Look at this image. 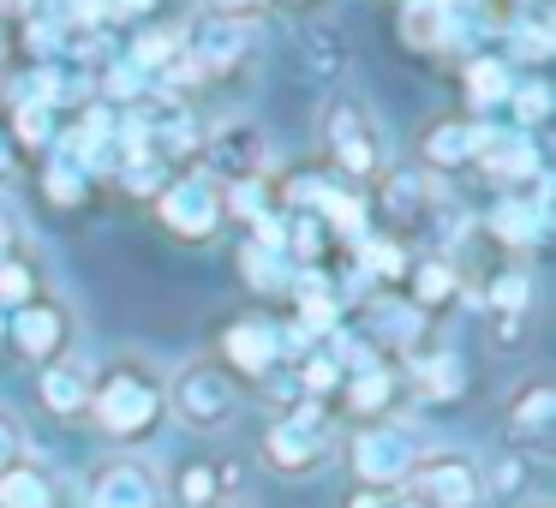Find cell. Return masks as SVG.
<instances>
[{
	"instance_id": "obj_20",
	"label": "cell",
	"mask_w": 556,
	"mask_h": 508,
	"mask_svg": "<svg viewBox=\"0 0 556 508\" xmlns=\"http://www.w3.org/2000/svg\"><path fill=\"white\" fill-rule=\"evenodd\" d=\"M431 204H437V186H431V174H425V168H389L383 174V198H377V209H383L389 228L419 221Z\"/></svg>"
},
{
	"instance_id": "obj_8",
	"label": "cell",
	"mask_w": 556,
	"mask_h": 508,
	"mask_svg": "<svg viewBox=\"0 0 556 508\" xmlns=\"http://www.w3.org/2000/svg\"><path fill=\"white\" fill-rule=\"evenodd\" d=\"M472 162H479L503 192H520V186L544 180V156H539V144H532V132H520V126L472 120Z\"/></svg>"
},
{
	"instance_id": "obj_24",
	"label": "cell",
	"mask_w": 556,
	"mask_h": 508,
	"mask_svg": "<svg viewBox=\"0 0 556 508\" xmlns=\"http://www.w3.org/2000/svg\"><path fill=\"white\" fill-rule=\"evenodd\" d=\"M407 276H413V312H431V305H448L460 293V264L448 252H437V257H425V264H407Z\"/></svg>"
},
{
	"instance_id": "obj_12",
	"label": "cell",
	"mask_w": 556,
	"mask_h": 508,
	"mask_svg": "<svg viewBox=\"0 0 556 508\" xmlns=\"http://www.w3.org/2000/svg\"><path fill=\"white\" fill-rule=\"evenodd\" d=\"M7 341H13L30 365H49V359H61V353H73V317H66L61 300H25L18 317L7 323Z\"/></svg>"
},
{
	"instance_id": "obj_18",
	"label": "cell",
	"mask_w": 556,
	"mask_h": 508,
	"mask_svg": "<svg viewBox=\"0 0 556 508\" xmlns=\"http://www.w3.org/2000/svg\"><path fill=\"white\" fill-rule=\"evenodd\" d=\"M556 431V389L544 383V377H532V383H520V395L508 401V436H515L520 448H544Z\"/></svg>"
},
{
	"instance_id": "obj_28",
	"label": "cell",
	"mask_w": 556,
	"mask_h": 508,
	"mask_svg": "<svg viewBox=\"0 0 556 508\" xmlns=\"http://www.w3.org/2000/svg\"><path fill=\"white\" fill-rule=\"evenodd\" d=\"M460 85H467V97L479 102V109H496V102H508V61L503 54H472L467 66H460Z\"/></svg>"
},
{
	"instance_id": "obj_41",
	"label": "cell",
	"mask_w": 556,
	"mask_h": 508,
	"mask_svg": "<svg viewBox=\"0 0 556 508\" xmlns=\"http://www.w3.org/2000/svg\"><path fill=\"white\" fill-rule=\"evenodd\" d=\"M383 508H419V503H407V496H389V503Z\"/></svg>"
},
{
	"instance_id": "obj_40",
	"label": "cell",
	"mask_w": 556,
	"mask_h": 508,
	"mask_svg": "<svg viewBox=\"0 0 556 508\" xmlns=\"http://www.w3.org/2000/svg\"><path fill=\"white\" fill-rule=\"evenodd\" d=\"M389 503V496H377V491H353L348 496V508H383Z\"/></svg>"
},
{
	"instance_id": "obj_27",
	"label": "cell",
	"mask_w": 556,
	"mask_h": 508,
	"mask_svg": "<svg viewBox=\"0 0 556 508\" xmlns=\"http://www.w3.org/2000/svg\"><path fill=\"white\" fill-rule=\"evenodd\" d=\"M126 61H132L138 73L150 78V85H156V78L168 73L174 61H180V30H174V25H144V30L132 37V49H126Z\"/></svg>"
},
{
	"instance_id": "obj_39",
	"label": "cell",
	"mask_w": 556,
	"mask_h": 508,
	"mask_svg": "<svg viewBox=\"0 0 556 508\" xmlns=\"http://www.w3.org/2000/svg\"><path fill=\"white\" fill-rule=\"evenodd\" d=\"M0 13H7V18H30V13H37V0H0Z\"/></svg>"
},
{
	"instance_id": "obj_45",
	"label": "cell",
	"mask_w": 556,
	"mask_h": 508,
	"mask_svg": "<svg viewBox=\"0 0 556 508\" xmlns=\"http://www.w3.org/2000/svg\"><path fill=\"white\" fill-rule=\"evenodd\" d=\"M293 7H305V0H293Z\"/></svg>"
},
{
	"instance_id": "obj_32",
	"label": "cell",
	"mask_w": 556,
	"mask_h": 508,
	"mask_svg": "<svg viewBox=\"0 0 556 508\" xmlns=\"http://www.w3.org/2000/svg\"><path fill=\"white\" fill-rule=\"evenodd\" d=\"M551 114V90L539 85V78H527V85L508 90V126H520V132H532V126Z\"/></svg>"
},
{
	"instance_id": "obj_15",
	"label": "cell",
	"mask_w": 556,
	"mask_h": 508,
	"mask_svg": "<svg viewBox=\"0 0 556 508\" xmlns=\"http://www.w3.org/2000/svg\"><path fill=\"white\" fill-rule=\"evenodd\" d=\"M222 371L240 383V377H269L281 365V353H276V329L269 323H257V317H240V323H228L222 329Z\"/></svg>"
},
{
	"instance_id": "obj_44",
	"label": "cell",
	"mask_w": 556,
	"mask_h": 508,
	"mask_svg": "<svg viewBox=\"0 0 556 508\" xmlns=\"http://www.w3.org/2000/svg\"><path fill=\"white\" fill-rule=\"evenodd\" d=\"M210 508H240V503H210Z\"/></svg>"
},
{
	"instance_id": "obj_14",
	"label": "cell",
	"mask_w": 556,
	"mask_h": 508,
	"mask_svg": "<svg viewBox=\"0 0 556 508\" xmlns=\"http://www.w3.org/2000/svg\"><path fill=\"white\" fill-rule=\"evenodd\" d=\"M544 221H551V204H544V180H532L527 192H503L484 216V228L496 233V245L508 252H527V245L544 240Z\"/></svg>"
},
{
	"instance_id": "obj_2",
	"label": "cell",
	"mask_w": 556,
	"mask_h": 508,
	"mask_svg": "<svg viewBox=\"0 0 556 508\" xmlns=\"http://www.w3.org/2000/svg\"><path fill=\"white\" fill-rule=\"evenodd\" d=\"M329 455H336V419L324 412V401H300V407H288V412L269 419V431H264L269 472L305 479V472H317Z\"/></svg>"
},
{
	"instance_id": "obj_5",
	"label": "cell",
	"mask_w": 556,
	"mask_h": 508,
	"mask_svg": "<svg viewBox=\"0 0 556 508\" xmlns=\"http://www.w3.org/2000/svg\"><path fill=\"white\" fill-rule=\"evenodd\" d=\"M401 496L419 508H484V467L467 448H419Z\"/></svg>"
},
{
	"instance_id": "obj_23",
	"label": "cell",
	"mask_w": 556,
	"mask_h": 508,
	"mask_svg": "<svg viewBox=\"0 0 556 508\" xmlns=\"http://www.w3.org/2000/svg\"><path fill=\"white\" fill-rule=\"evenodd\" d=\"M407 371H413V395L425 401H455L467 389V371H460L455 353H407Z\"/></svg>"
},
{
	"instance_id": "obj_38",
	"label": "cell",
	"mask_w": 556,
	"mask_h": 508,
	"mask_svg": "<svg viewBox=\"0 0 556 508\" xmlns=\"http://www.w3.org/2000/svg\"><path fill=\"white\" fill-rule=\"evenodd\" d=\"M18 174V144H13V132H7V120H0V186Z\"/></svg>"
},
{
	"instance_id": "obj_9",
	"label": "cell",
	"mask_w": 556,
	"mask_h": 508,
	"mask_svg": "<svg viewBox=\"0 0 556 508\" xmlns=\"http://www.w3.org/2000/svg\"><path fill=\"white\" fill-rule=\"evenodd\" d=\"M156 221L180 240H210L222 228V186L210 174H192V180H168L156 192Z\"/></svg>"
},
{
	"instance_id": "obj_30",
	"label": "cell",
	"mask_w": 556,
	"mask_h": 508,
	"mask_svg": "<svg viewBox=\"0 0 556 508\" xmlns=\"http://www.w3.org/2000/svg\"><path fill=\"white\" fill-rule=\"evenodd\" d=\"M42 192L54 198V204H85L90 192V174L78 168L66 150H49V162H42Z\"/></svg>"
},
{
	"instance_id": "obj_29",
	"label": "cell",
	"mask_w": 556,
	"mask_h": 508,
	"mask_svg": "<svg viewBox=\"0 0 556 508\" xmlns=\"http://www.w3.org/2000/svg\"><path fill=\"white\" fill-rule=\"evenodd\" d=\"M0 120H7V132H13V144L18 150H42V156H49L54 150V114L49 109H37V102H13V109L0 114Z\"/></svg>"
},
{
	"instance_id": "obj_1",
	"label": "cell",
	"mask_w": 556,
	"mask_h": 508,
	"mask_svg": "<svg viewBox=\"0 0 556 508\" xmlns=\"http://www.w3.org/2000/svg\"><path fill=\"white\" fill-rule=\"evenodd\" d=\"M85 412L97 419L102 436H114V443L132 448L168 419V389H162V377L150 371L144 359H121L90 383V407Z\"/></svg>"
},
{
	"instance_id": "obj_33",
	"label": "cell",
	"mask_w": 556,
	"mask_h": 508,
	"mask_svg": "<svg viewBox=\"0 0 556 508\" xmlns=\"http://www.w3.org/2000/svg\"><path fill=\"white\" fill-rule=\"evenodd\" d=\"M25 300H37V281H30V264L13 252L0 264V305H25Z\"/></svg>"
},
{
	"instance_id": "obj_31",
	"label": "cell",
	"mask_w": 556,
	"mask_h": 508,
	"mask_svg": "<svg viewBox=\"0 0 556 508\" xmlns=\"http://www.w3.org/2000/svg\"><path fill=\"white\" fill-rule=\"evenodd\" d=\"M484 305H491L496 317H520L532 305V276L527 269H496V276L484 281Z\"/></svg>"
},
{
	"instance_id": "obj_19",
	"label": "cell",
	"mask_w": 556,
	"mask_h": 508,
	"mask_svg": "<svg viewBox=\"0 0 556 508\" xmlns=\"http://www.w3.org/2000/svg\"><path fill=\"white\" fill-rule=\"evenodd\" d=\"M0 508H73V503H66V484L25 455L18 467L0 472Z\"/></svg>"
},
{
	"instance_id": "obj_6",
	"label": "cell",
	"mask_w": 556,
	"mask_h": 508,
	"mask_svg": "<svg viewBox=\"0 0 556 508\" xmlns=\"http://www.w3.org/2000/svg\"><path fill=\"white\" fill-rule=\"evenodd\" d=\"M419 431H413L407 419H365L359 431L348 436V467L353 479H359V491H401V479H407L413 455H419Z\"/></svg>"
},
{
	"instance_id": "obj_37",
	"label": "cell",
	"mask_w": 556,
	"mask_h": 508,
	"mask_svg": "<svg viewBox=\"0 0 556 508\" xmlns=\"http://www.w3.org/2000/svg\"><path fill=\"white\" fill-rule=\"evenodd\" d=\"M18 252V221H13V209H7V198H0V264Z\"/></svg>"
},
{
	"instance_id": "obj_22",
	"label": "cell",
	"mask_w": 556,
	"mask_h": 508,
	"mask_svg": "<svg viewBox=\"0 0 556 508\" xmlns=\"http://www.w3.org/2000/svg\"><path fill=\"white\" fill-rule=\"evenodd\" d=\"M359 341H389V347H407L419 341V312L407 300H389V293H365V335Z\"/></svg>"
},
{
	"instance_id": "obj_3",
	"label": "cell",
	"mask_w": 556,
	"mask_h": 508,
	"mask_svg": "<svg viewBox=\"0 0 556 508\" xmlns=\"http://www.w3.org/2000/svg\"><path fill=\"white\" fill-rule=\"evenodd\" d=\"M317 138H324V150L336 156V168L348 174V180H371V174L389 168L383 126H377V114L365 109V102H353V97H329L324 102Z\"/></svg>"
},
{
	"instance_id": "obj_11",
	"label": "cell",
	"mask_w": 556,
	"mask_h": 508,
	"mask_svg": "<svg viewBox=\"0 0 556 508\" xmlns=\"http://www.w3.org/2000/svg\"><path fill=\"white\" fill-rule=\"evenodd\" d=\"M252 42H257L252 18H210V13H204L192 30H180V54L198 66V78L233 73V66L252 54Z\"/></svg>"
},
{
	"instance_id": "obj_16",
	"label": "cell",
	"mask_w": 556,
	"mask_h": 508,
	"mask_svg": "<svg viewBox=\"0 0 556 508\" xmlns=\"http://www.w3.org/2000/svg\"><path fill=\"white\" fill-rule=\"evenodd\" d=\"M288 293H293V312H300L293 323H300L312 341H324V335H336V329H341V305H348V300H341V281L336 276H324V269H300Z\"/></svg>"
},
{
	"instance_id": "obj_13",
	"label": "cell",
	"mask_w": 556,
	"mask_h": 508,
	"mask_svg": "<svg viewBox=\"0 0 556 508\" xmlns=\"http://www.w3.org/2000/svg\"><path fill=\"white\" fill-rule=\"evenodd\" d=\"M198 156L216 168V186H252V180H264V168H269L264 132H257V126H245V120H233V126H222L216 138H204V144H198Z\"/></svg>"
},
{
	"instance_id": "obj_42",
	"label": "cell",
	"mask_w": 556,
	"mask_h": 508,
	"mask_svg": "<svg viewBox=\"0 0 556 508\" xmlns=\"http://www.w3.org/2000/svg\"><path fill=\"white\" fill-rule=\"evenodd\" d=\"M0 347H7V317H0Z\"/></svg>"
},
{
	"instance_id": "obj_26",
	"label": "cell",
	"mask_w": 556,
	"mask_h": 508,
	"mask_svg": "<svg viewBox=\"0 0 556 508\" xmlns=\"http://www.w3.org/2000/svg\"><path fill=\"white\" fill-rule=\"evenodd\" d=\"M341 395H348V407L359 412V419H389V407H395L401 383H395V371H383V365H371V371L348 377V383H341Z\"/></svg>"
},
{
	"instance_id": "obj_4",
	"label": "cell",
	"mask_w": 556,
	"mask_h": 508,
	"mask_svg": "<svg viewBox=\"0 0 556 508\" xmlns=\"http://www.w3.org/2000/svg\"><path fill=\"white\" fill-rule=\"evenodd\" d=\"M162 389H168V412L186 424V431H198V436L228 431L233 412H240V383H233V377L222 371L216 359L180 365V371H174Z\"/></svg>"
},
{
	"instance_id": "obj_21",
	"label": "cell",
	"mask_w": 556,
	"mask_h": 508,
	"mask_svg": "<svg viewBox=\"0 0 556 508\" xmlns=\"http://www.w3.org/2000/svg\"><path fill=\"white\" fill-rule=\"evenodd\" d=\"M472 162V120L448 114V120H431L419 132V168L425 174H455Z\"/></svg>"
},
{
	"instance_id": "obj_10",
	"label": "cell",
	"mask_w": 556,
	"mask_h": 508,
	"mask_svg": "<svg viewBox=\"0 0 556 508\" xmlns=\"http://www.w3.org/2000/svg\"><path fill=\"white\" fill-rule=\"evenodd\" d=\"M484 496H496L508 508H551V455L508 443L496 455V467H484Z\"/></svg>"
},
{
	"instance_id": "obj_25",
	"label": "cell",
	"mask_w": 556,
	"mask_h": 508,
	"mask_svg": "<svg viewBox=\"0 0 556 508\" xmlns=\"http://www.w3.org/2000/svg\"><path fill=\"white\" fill-rule=\"evenodd\" d=\"M240 276L252 281V293H288L300 269H293V264H288V252H276V245L245 240V245H240Z\"/></svg>"
},
{
	"instance_id": "obj_36",
	"label": "cell",
	"mask_w": 556,
	"mask_h": 508,
	"mask_svg": "<svg viewBox=\"0 0 556 508\" xmlns=\"http://www.w3.org/2000/svg\"><path fill=\"white\" fill-rule=\"evenodd\" d=\"M156 0H102V25H121V18H144Z\"/></svg>"
},
{
	"instance_id": "obj_34",
	"label": "cell",
	"mask_w": 556,
	"mask_h": 508,
	"mask_svg": "<svg viewBox=\"0 0 556 508\" xmlns=\"http://www.w3.org/2000/svg\"><path fill=\"white\" fill-rule=\"evenodd\" d=\"M18 460H25V424H18L13 412L0 407V472L18 467Z\"/></svg>"
},
{
	"instance_id": "obj_43",
	"label": "cell",
	"mask_w": 556,
	"mask_h": 508,
	"mask_svg": "<svg viewBox=\"0 0 556 508\" xmlns=\"http://www.w3.org/2000/svg\"><path fill=\"white\" fill-rule=\"evenodd\" d=\"M0 66H7V37H0Z\"/></svg>"
},
{
	"instance_id": "obj_35",
	"label": "cell",
	"mask_w": 556,
	"mask_h": 508,
	"mask_svg": "<svg viewBox=\"0 0 556 508\" xmlns=\"http://www.w3.org/2000/svg\"><path fill=\"white\" fill-rule=\"evenodd\" d=\"M269 0H204V13L210 18H257Z\"/></svg>"
},
{
	"instance_id": "obj_17",
	"label": "cell",
	"mask_w": 556,
	"mask_h": 508,
	"mask_svg": "<svg viewBox=\"0 0 556 508\" xmlns=\"http://www.w3.org/2000/svg\"><path fill=\"white\" fill-rule=\"evenodd\" d=\"M90 383H97V371H90L85 353H61V359L42 365V407L54 419H78L90 407Z\"/></svg>"
},
{
	"instance_id": "obj_7",
	"label": "cell",
	"mask_w": 556,
	"mask_h": 508,
	"mask_svg": "<svg viewBox=\"0 0 556 508\" xmlns=\"http://www.w3.org/2000/svg\"><path fill=\"white\" fill-rule=\"evenodd\" d=\"M168 479H162L156 460L132 455V448H121V455L97 460V467L85 472V491H78V508H168Z\"/></svg>"
}]
</instances>
